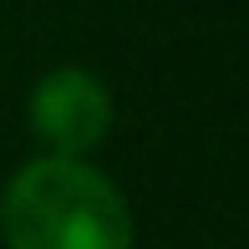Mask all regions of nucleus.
I'll use <instances>...</instances> for the list:
<instances>
[{
	"instance_id": "f257e3e1",
	"label": "nucleus",
	"mask_w": 249,
	"mask_h": 249,
	"mask_svg": "<svg viewBox=\"0 0 249 249\" xmlns=\"http://www.w3.org/2000/svg\"><path fill=\"white\" fill-rule=\"evenodd\" d=\"M10 249H132V209L87 158H36L0 194Z\"/></svg>"
},
{
	"instance_id": "f03ea898",
	"label": "nucleus",
	"mask_w": 249,
	"mask_h": 249,
	"mask_svg": "<svg viewBox=\"0 0 249 249\" xmlns=\"http://www.w3.org/2000/svg\"><path fill=\"white\" fill-rule=\"evenodd\" d=\"M31 132L51 148V158L92 153L112 127V92L87 66H56L31 92Z\"/></svg>"
}]
</instances>
